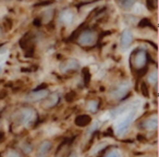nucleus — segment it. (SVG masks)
Segmentation results:
<instances>
[{
  "mask_svg": "<svg viewBox=\"0 0 159 157\" xmlns=\"http://www.w3.org/2000/svg\"><path fill=\"white\" fill-rule=\"evenodd\" d=\"M37 118L35 109L33 108H23L16 115V120L19 125L25 127H30L35 119Z\"/></svg>",
  "mask_w": 159,
  "mask_h": 157,
  "instance_id": "nucleus-1",
  "label": "nucleus"
},
{
  "mask_svg": "<svg viewBox=\"0 0 159 157\" xmlns=\"http://www.w3.org/2000/svg\"><path fill=\"white\" fill-rule=\"evenodd\" d=\"M96 40H97V34L92 29H85L82 33L80 34L79 38H77V42L79 45L83 47H91L95 45Z\"/></svg>",
  "mask_w": 159,
  "mask_h": 157,
  "instance_id": "nucleus-2",
  "label": "nucleus"
},
{
  "mask_svg": "<svg viewBox=\"0 0 159 157\" xmlns=\"http://www.w3.org/2000/svg\"><path fill=\"white\" fill-rule=\"evenodd\" d=\"M135 115H136V111H135V109H132V111H130V113L126 114L125 117L116 126V133L119 135L125 133L126 131H128V129L130 128L133 120H134Z\"/></svg>",
  "mask_w": 159,
  "mask_h": 157,
  "instance_id": "nucleus-3",
  "label": "nucleus"
},
{
  "mask_svg": "<svg viewBox=\"0 0 159 157\" xmlns=\"http://www.w3.org/2000/svg\"><path fill=\"white\" fill-rule=\"evenodd\" d=\"M147 62V53L143 49H139L132 55V64L136 70H141L146 65Z\"/></svg>",
  "mask_w": 159,
  "mask_h": 157,
  "instance_id": "nucleus-4",
  "label": "nucleus"
},
{
  "mask_svg": "<svg viewBox=\"0 0 159 157\" xmlns=\"http://www.w3.org/2000/svg\"><path fill=\"white\" fill-rule=\"evenodd\" d=\"M49 95V92L47 89H40V90H35V91L31 92L26 95V101L30 102H36V101H40L46 99Z\"/></svg>",
  "mask_w": 159,
  "mask_h": 157,
  "instance_id": "nucleus-5",
  "label": "nucleus"
},
{
  "mask_svg": "<svg viewBox=\"0 0 159 157\" xmlns=\"http://www.w3.org/2000/svg\"><path fill=\"white\" fill-rule=\"evenodd\" d=\"M141 127L148 131L156 130L157 127H158V117H157V115H152L150 117H148L147 119H145L142 122Z\"/></svg>",
  "mask_w": 159,
  "mask_h": 157,
  "instance_id": "nucleus-6",
  "label": "nucleus"
},
{
  "mask_svg": "<svg viewBox=\"0 0 159 157\" xmlns=\"http://www.w3.org/2000/svg\"><path fill=\"white\" fill-rule=\"evenodd\" d=\"M73 20H74V13L70 9L63 10L59 15V22L63 25H66V26L72 24Z\"/></svg>",
  "mask_w": 159,
  "mask_h": 157,
  "instance_id": "nucleus-7",
  "label": "nucleus"
},
{
  "mask_svg": "<svg viewBox=\"0 0 159 157\" xmlns=\"http://www.w3.org/2000/svg\"><path fill=\"white\" fill-rule=\"evenodd\" d=\"M133 41V34L130 29H124L122 32L121 35V39H120V44H121V47L123 49H128L129 47L132 45Z\"/></svg>",
  "mask_w": 159,
  "mask_h": 157,
  "instance_id": "nucleus-8",
  "label": "nucleus"
},
{
  "mask_svg": "<svg viewBox=\"0 0 159 157\" xmlns=\"http://www.w3.org/2000/svg\"><path fill=\"white\" fill-rule=\"evenodd\" d=\"M51 146H52V143L50 141H43L38 146L35 157H47L51 150Z\"/></svg>",
  "mask_w": 159,
  "mask_h": 157,
  "instance_id": "nucleus-9",
  "label": "nucleus"
},
{
  "mask_svg": "<svg viewBox=\"0 0 159 157\" xmlns=\"http://www.w3.org/2000/svg\"><path fill=\"white\" fill-rule=\"evenodd\" d=\"M129 89H130V85H129V83H122V85L118 86V87L116 88L115 91L112 92L113 98L115 99H122L126 94V92L129 91Z\"/></svg>",
  "mask_w": 159,
  "mask_h": 157,
  "instance_id": "nucleus-10",
  "label": "nucleus"
},
{
  "mask_svg": "<svg viewBox=\"0 0 159 157\" xmlns=\"http://www.w3.org/2000/svg\"><path fill=\"white\" fill-rule=\"evenodd\" d=\"M59 102V95L57 93H52L50 95H48L46 98V101L44 103V107L45 108H52Z\"/></svg>",
  "mask_w": 159,
  "mask_h": 157,
  "instance_id": "nucleus-11",
  "label": "nucleus"
},
{
  "mask_svg": "<svg viewBox=\"0 0 159 157\" xmlns=\"http://www.w3.org/2000/svg\"><path fill=\"white\" fill-rule=\"evenodd\" d=\"M80 67L79 62L76 60H69L68 62L64 63V65L62 66V70L63 72H71V70H75Z\"/></svg>",
  "mask_w": 159,
  "mask_h": 157,
  "instance_id": "nucleus-12",
  "label": "nucleus"
},
{
  "mask_svg": "<svg viewBox=\"0 0 159 157\" xmlns=\"http://www.w3.org/2000/svg\"><path fill=\"white\" fill-rule=\"evenodd\" d=\"M91 122V117L89 115H80L75 119V125L79 127H85Z\"/></svg>",
  "mask_w": 159,
  "mask_h": 157,
  "instance_id": "nucleus-13",
  "label": "nucleus"
},
{
  "mask_svg": "<svg viewBox=\"0 0 159 157\" xmlns=\"http://www.w3.org/2000/svg\"><path fill=\"white\" fill-rule=\"evenodd\" d=\"M157 80H158V73L157 70H152V72L148 74V83L150 85H157Z\"/></svg>",
  "mask_w": 159,
  "mask_h": 157,
  "instance_id": "nucleus-14",
  "label": "nucleus"
},
{
  "mask_svg": "<svg viewBox=\"0 0 159 157\" xmlns=\"http://www.w3.org/2000/svg\"><path fill=\"white\" fill-rule=\"evenodd\" d=\"M135 1L136 0H118L119 5L124 9H130L131 7H133L135 5Z\"/></svg>",
  "mask_w": 159,
  "mask_h": 157,
  "instance_id": "nucleus-15",
  "label": "nucleus"
},
{
  "mask_svg": "<svg viewBox=\"0 0 159 157\" xmlns=\"http://www.w3.org/2000/svg\"><path fill=\"white\" fill-rule=\"evenodd\" d=\"M66 150H68V147H66V144H62V145L58 148L55 157H68V154H66V152H68V151H66Z\"/></svg>",
  "mask_w": 159,
  "mask_h": 157,
  "instance_id": "nucleus-16",
  "label": "nucleus"
},
{
  "mask_svg": "<svg viewBox=\"0 0 159 157\" xmlns=\"http://www.w3.org/2000/svg\"><path fill=\"white\" fill-rule=\"evenodd\" d=\"M87 109H89L91 113H96L98 109V102L97 101H89V104H87Z\"/></svg>",
  "mask_w": 159,
  "mask_h": 157,
  "instance_id": "nucleus-17",
  "label": "nucleus"
},
{
  "mask_svg": "<svg viewBox=\"0 0 159 157\" xmlns=\"http://www.w3.org/2000/svg\"><path fill=\"white\" fill-rule=\"evenodd\" d=\"M104 157H121V153H120L118 150H112L109 153H107Z\"/></svg>",
  "mask_w": 159,
  "mask_h": 157,
  "instance_id": "nucleus-18",
  "label": "nucleus"
},
{
  "mask_svg": "<svg viewBox=\"0 0 159 157\" xmlns=\"http://www.w3.org/2000/svg\"><path fill=\"white\" fill-rule=\"evenodd\" d=\"M8 157H21L20 153L16 152V151H11V152H9V154H8Z\"/></svg>",
  "mask_w": 159,
  "mask_h": 157,
  "instance_id": "nucleus-19",
  "label": "nucleus"
},
{
  "mask_svg": "<svg viewBox=\"0 0 159 157\" xmlns=\"http://www.w3.org/2000/svg\"><path fill=\"white\" fill-rule=\"evenodd\" d=\"M142 89H143V91H144V95H146V96H147L148 91H147V88H146L145 83H142Z\"/></svg>",
  "mask_w": 159,
  "mask_h": 157,
  "instance_id": "nucleus-20",
  "label": "nucleus"
},
{
  "mask_svg": "<svg viewBox=\"0 0 159 157\" xmlns=\"http://www.w3.org/2000/svg\"><path fill=\"white\" fill-rule=\"evenodd\" d=\"M2 70H3L2 65H1V64H0V74H1V72H2Z\"/></svg>",
  "mask_w": 159,
  "mask_h": 157,
  "instance_id": "nucleus-21",
  "label": "nucleus"
},
{
  "mask_svg": "<svg viewBox=\"0 0 159 157\" xmlns=\"http://www.w3.org/2000/svg\"><path fill=\"white\" fill-rule=\"evenodd\" d=\"M2 35V29H1V27H0V36Z\"/></svg>",
  "mask_w": 159,
  "mask_h": 157,
  "instance_id": "nucleus-22",
  "label": "nucleus"
}]
</instances>
